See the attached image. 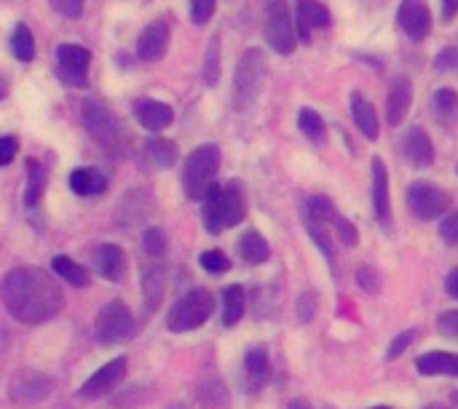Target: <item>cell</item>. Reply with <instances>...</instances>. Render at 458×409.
Here are the masks:
<instances>
[{
  "instance_id": "obj_11",
  "label": "cell",
  "mask_w": 458,
  "mask_h": 409,
  "mask_svg": "<svg viewBox=\"0 0 458 409\" xmlns=\"http://www.w3.org/2000/svg\"><path fill=\"white\" fill-rule=\"evenodd\" d=\"M56 62H59V75L70 86H86V70L91 62V54L83 46L64 43L56 48Z\"/></svg>"
},
{
  "instance_id": "obj_5",
  "label": "cell",
  "mask_w": 458,
  "mask_h": 409,
  "mask_svg": "<svg viewBox=\"0 0 458 409\" xmlns=\"http://www.w3.org/2000/svg\"><path fill=\"white\" fill-rule=\"evenodd\" d=\"M266 54L260 48H250L244 51V56L239 59V67H236V78H233V102L239 110H247L252 107V102L258 99L260 94V86L266 80Z\"/></svg>"
},
{
  "instance_id": "obj_22",
  "label": "cell",
  "mask_w": 458,
  "mask_h": 409,
  "mask_svg": "<svg viewBox=\"0 0 458 409\" xmlns=\"http://www.w3.org/2000/svg\"><path fill=\"white\" fill-rule=\"evenodd\" d=\"M416 370H419L424 378H437V375L458 378V356L456 354L432 351V354H424V356L416 359Z\"/></svg>"
},
{
  "instance_id": "obj_19",
  "label": "cell",
  "mask_w": 458,
  "mask_h": 409,
  "mask_svg": "<svg viewBox=\"0 0 458 409\" xmlns=\"http://www.w3.org/2000/svg\"><path fill=\"white\" fill-rule=\"evenodd\" d=\"M413 102V86L408 78H397L389 88V99H386V121L392 126H400L408 115V107Z\"/></svg>"
},
{
  "instance_id": "obj_17",
  "label": "cell",
  "mask_w": 458,
  "mask_h": 409,
  "mask_svg": "<svg viewBox=\"0 0 458 409\" xmlns=\"http://www.w3.org/2000/svg\"><path fill=\"white\" fill-rule=\"evenodd\" d=\"M134 115H137L140 126H145L148 131H164L174 121V110L156 99H140L134 104Z\"/></svg>"
},
{
  "instance_id": "obj_48",
  "label": "cell",
  "mask_w": 458,
  "mask_h": 409,
  "mask_svg": "<svg viewBox=\"0 0 458 409\" xmlns=\"http://www.w3.org/2000/svg\"><path fill=\"white\" fill-rule=\"evenodd\" d=\"M445 289H448V295H451V297H456L458 300V271H454V273L448 276V281H445Z\"/></svg>"
},
{
  "instance_id": "obj_31",
  "label": "cell",
  "mask_w": 458,
  "mask_h": 409,
  "mask_svg": "<svg viewBox=\"0 0 458 409\" xmlns=\"http://www.w3.org/2000/svg\"><path fill=\"white\" fill-rule=\"evenodd\" d=\"M43 190H46V171L38 161H27V190H24V201L27 206H38V201L43 198Z\"/></svg>"
},
{
  "instance_id": "obj_12",
  "label": "cell",
  "mask_w": 458,
  "mask_h": 409,
  "mask_svg": "<svg viewBox=\"0 0 458 409\" xmlns=\"http://www.w3.org/2000/svg\"><path fill=\"white\" fill-rule=\"evenodd\" d=\"M397 21L411 40H424L432 29V13L427 0H403L397 8Z\"/></svg>"
},
{
  "instance_id": "obj_52",
  "label": "cell",
  "mask_w": 458,
  "mask_h": 409,
  "mask_svg": "<svg viewBox=\"0 0 458 409\" xmlns=\"http://www.w3.org/2000/svg\"><path fill=\"white\" fill-rule=\"evenodd\" d=\"M169 409H188V407H185V405H172Z\"/></svg>"
},
{
  "instance_id": "obj_47",
  "label": "cell",
  "mask_w": 458,
  "mask_h": 409,
  "mask_svg": "<svg viewBox=\"0 0 458 409\" xmlns=\"http://www.w3.org/2000/svg\"><path fill=\"white\" fill-rule=\"evenodd\" d=\"M458 11V0H443V19H454Z\"/></svg>"
},
{
  "instance_id": "obj_20",
  "label": "cell",
  "mask_w": 458,
  "mask_h": 409,
  "mask_svg": "<svg viewBox=\"0 0 458 409\" xmlns=\"http://www.w3.org/2000/svg\"><path fill=\"white\" fill-rule=\"evenodd\" d=\"M268 380V354L263 346H255L244 356V388L250 394L260 391Z\"/></svg>"
},
{
  "instance_id": "obj_29",
  "label": "cell",
  "mask_w": 458,
  "mask_h": 409,
  "mask_svg": "<svg viewBox=\"0 0 458 409\" xmlns=\"http://www.w3.org/2000/svg\"><path fill=\"white\" fill-rule=\"evenodd\" d=\"M51 268H54V273H56L59 279H64L70 287H78V289L89 287V271H86L83 265H78L75 260H70V257H64V255H56V257L51 260Z\"/></svg>"
},
{
  "instance_id": "obj_30",
  "label": "cell",
  "mask_w": 458,
  "mask_h": 409,
  "mask_svg": "<svg viewBox=\"0 0 458 409\" xmlns=\"http://www.w3.org/2000/svg\"><path fill=\"white\" fill-rule=\"evenodd\" d=\"M142 193L140 190H131V193H126L123 198H121V204H118V212H115V217H118V225L121 228H131V225H137L142 217H145V209H148V196L140 201V209H137V198H140Z\"/></svg>"
},
{
  "instance_id": "obj_21",
  "label": "cell",
  "mask_w": 458,
  "mask_h": 409,
  "mask_svg": "<svg viewBox=\"0 0 458 409\" xmlns=\"http://www.w3.org/2000/svg\"><path fill=\"white\" fill-rule=\"evenodd\" d=\"M327 24H330V11L319 0H298V32L306 43L311 40V29Z\"/></svg>"
},
{
  "instance_id": "obj_9",
  "label": "cell",
  "mask_w": 458,
  "mask_h": 409,
  "mask_svg": "<svg viewBox=\"0 0 458 409\" xmlns=\"http://www.w3.org/2000/svg\"><path fill=\"white\" fill-rule=\"evenodd\" d=\"M54 391V380L35 370H19L8 383V399L16 407H35L46 402Z\"/></svg>"
},
{
  "instance_id": "obj_44",
  "label": "cell",
  "mask_w": 458,
  "mask_h": 409,
  "mask_svg": "<svg viewBox=\"0 0 458 409\" xmlns=\"http://www.w3.org/2000/svg\"><path fill=\"white\" fill-rule=\"evenodd\" d=\"M48 3L67 19H78L83 11V0H48Z\"/></svg>"
},
{
  "instance_id": "obj_18",
  "label": "cell",
  "mask_w": 458,
  "mask_h": 409,
  "mask_svg": "<svg viewBox=\"0 0 458 409\" xmlns=\"http://www.w3.org/2000/svg\"><path fill=\"white\" fill-rule=\"evenodd\" d=\"M94 268L102 279L107 281H121L123 271H126V255L123 249H118L115 244H102L94 252Z\"/></svg>"
},
{
  "instance_id": "obj_10",
  "label": "cell",
  "mask_w": 458,
  "mask_h": 409,
  "mask_svg": "<svg viewBox=\"0 0 458 409\" xmlns=\"http://www.w3.org/2000/svg\"><path fill=\"white\" fill-rule=\"evenodd\" d=\"M408 209L419 220H437L448 209V196L429 182H413L408 188Z\"/></svg>"
},
{
  "instance_id": "obj_7",
  "label": "cell",
  "mask_w": 458,
  "mask_h": 409,
  "mask_svg": "<svg viewBox=\"0 0 458 409\" xmlns=\"http://www.w3.org/2000/svg\"><path fill=\"white\" fill-rule=\"evenodd\" d=\"M263 35L268 40V46L276 54H293L298 35L293 27V16H290V5L287 0H266V16H263Z\"/></svg>"
},
{
  "instance_id": "obj_40",
  "label": "cell",
  "mask_w": 458,
  "mask_h": 409,
  "mask_svg": "<svg viewBox=\"0 0 458 409\" xmlns=\"http://www.w3.org/2000/svg\"><path fill=\"white\" fill-rule=\"evenodd\" d=\"M416 338H419V330H408V332H403L400 338H394V340H392V346H389L386 359L392 362V359L403 356V354H405V348H408V346H413V340H416Z\"/></svg>"
},
{
  "instance_id": "obj_45",
  "label": "cell",
  "mask_w": 458,
  "mask_h": 409,
  "mask_svg": "<svg viewBox=\"0 0 458 409\" xmlns=\"http://www.w3.org/2000/svg\"><path fill=\"white\" fill-rule=\"evenodd\" d=\"M19 153V142L16 137H0V166H8Z\"/></svg>"
},
{
  "instance_id": "obj_42",
  "label": "cell",
  "mask_w": 458,
  "mask_h": 409,
  "mask_svg": "<svg viewBox=\"0 0 458 409\" xmlns=\"http://www.w3.org/2000/svg\"><path fill=\"white\" fill-rule=\"evenodd\" d=\"M440 238H443L448 246H456L458 244V212L448 214V217L440 222Z\"/></svg>"
},
{
  "instance_id": "obj_50",
  "label": "cell",
  "mask_w": 458,
  "mask_h": 409,
  "mask_svg": "<svg viewBox=\"0 0 458 409\" xmlns=\"http://www.w3.org/2000/svg\"><path fill=\"white\" fill-rule=\"evenodd\" d=\"M5 91H8V86H5V83L0 80V99H5Z\"/></svg>"
},
{
  "instance_id": "obj_14",
  "label": "cell",
  "mask_w": 458,
  "mask_h": 409,
  "mask_svg": "<svg viewBox=\"0 0 458 409\" xmlns=\"http://www.w3.org/2000/svg\"><path fill=\"white\" fill-rule=\"evenodd\" d=\"M169 48V21L166 19H156L150 21L137 43V54L142 62H158Z\"/></svg>"
},
{
  "instance_id": "obj_1",
  "label": "cell",
  "mask_w": 458,
  "mask_h": 409,
  "mask_svg": "<svg viewBox=\"0 0 458 409\" xmlns=\"http://www.w3.org/2000/svg\"><path fill=\"white\" fill-rule=\"evenodd\" d=\"M5 311L21 324H43L64 308L62 287L40 268H13L0 287Z\"/></svg>"
},
{
  "instance_id": "obj_16",
  "label": "cell",
  "mask_w": 458,
  "mask_h": 409,
  "mask_svg": "<svg viewBox=\"0 0 458 409\" xmlns=\"http://www.w3.org/2000/svg\"><path fill=\"white\" fill-rule=\"evenodd\" d=\"M403 155L413 163V166H432L435 163V145H432V137L413 126L405 137H403Z\"/></svg>"
},
{
  "instance_id": "obj_35",
  "label": "cell",
  "mask_w": 458,
  "mask_h": 409,
  "mask_svg": "<svg viewBox=\"0 0 458 409\" xmlns=\"http://www.w3.org/2000/svg\"><path fill=\"white\" fill-rule=\"evenodd\" d=\"M220 80V38L215 35L207 48V62H204V83L215 86Z\"/></svg>"
},
{
  "instance_id": "obj_54",
  "label": "cell",
  "mask_w": 458,
  "mask_h": 409,
  "mask_svg": "<svg viewBox=\"0 0 458 409\" xmlns=\"http://www.w3.org/2000/svg\"><path fill=\"white\" fill-rule=\"evenodd\" d=\"M456 402H458V394H456Z\"/></svg>"
},
{
  "instance_id": "obj_51",
  "label": "cell",
  "mask_w": 458,
  "mask_h": 409,
  "mask_svg": "<svg viewBox=\"0 0 458 409\" xmlns=\"http://www.w3.org/2000/svg\"><path fill=\"white\" fill-rule=\"evenodd\" d=\"M424 409H451V407H445V405H429V407H424Z\"/></svg>"
},
{
  "instance_id": "obj_34",
  "label": "cell",
  "mask_w": 458,
  "mask_h": 409,
  "mask_svg": "<svg viewBox=\"0 0 458 409\" xmlns=\"http://www.w3.org/2000/svg\"><path fill=\"white\" fill-rule=\"evenodd\" d=\"M432 107L437 110L440 118L451 121L458 113V94L454 88H437L435 96H432Z\"/></svg>"
},
{
  "instance_id": "obj_43",
  "label": "cell",
  "mask_w": 458,
  "mask_h": 409,
  "mask_svg": "<svg viewBox=\"0 0 458 409\" xmlns=\"http://www.w3.org/2000/svg\"><path fill=\"white\" fill-rule=\"evenodd\" d=\"M437 330L445 335V338H454L458 340V311H448L437 319Z\"/></svg>"
},
{
  "instance_id": "obj_15",
  "label": "cell",
  "mask_w": 458,
  "mask_h": 409,
  "mask_svg": "<svg viewBox=\"0 0 458 409\" xmlns=\"http://www.w3.org/2000/svg\"><path fill=\"white\" fill-rule=\"evenodd\" d=\"M370 174H373V212H376V220L384 228H389L392 225V201H389V171H386V163L381 158H373Z\"/></svg>"
},
{
  "instance_id": "obj_4",
  "label": "cell",
  "mask_w": 458,
  "mask_h": 409,
  "mask_svg": "<svg viewBox=\"0 0 458 409\" xmlns=\"http://www.w3.org/2000/svg\"><path fill=\"white\" fill-rule=\"evenodd\" d=\"M220 169V147L217 145H201L196 147L182 169V190L191 201H204L209 188L215 185Z\"/></svg>"
},
{
  "instance_id": "obj_6",
  "label": "cell",
  "mask_w": 458,
  "mask_h": 409,
  "mask_svg": "<svg viewBox=\"0 0 458 409\" xmlns=\"http://www.w3.org/2000/svg\"><path fill=\"white\" fill-rule=\"evenodd\" d=\"M212 311H215V297L207 289H191L185 297H180L172 305V311L166 316V327H169V332H177V335L191 332V330L201 327L212 316Z\"/></svg>"
},
{
  "instance_id": "obj_23",
  "label": "cell",
  "mask_w": 458,
  "mask_h": 409,
  "mask_svg": "<svg viewBox=\"0 0 458 409\" xmlns=\"http://www.w3.org/2000/svg\"><path fill=\"white\" fill-rule=\"evenodd\" d=\"M166 292V271L164 265H150L142 273V295H145V311L156 313Z\"/></svg>"
},
{
  "instance_id": "obj_49",
  "label": "cell",
  "mask_w": 458,
  "mask_h": 409,
  "mask_svg": "<svg viewBox=\"0 0 458 409\" xmlns=\"http://www.w3.org/2000/svg\"><path fill=\"white\" fill-rule=\"evenodd\" d=\"M287 409H311V407H309V405H306L303 399H295V402H290V407H287Z\"/></svg>"
},
{
  "instance_id": "obj_38",
  "label": "cell",
  "mask_w": 458,
  "mask_h": 409,
  "mask_svg": "<svg viewBox=\"0 0 458 409\" xmlns=\"http://www.w3.org/2000/svg\"><path fill=\"white\" fill-rule=\"evenodd\" d=\"M142 246H145L148 255L161 257L166 252V233L161 228H148L145 236H142Z\"/></svg>"
},
{
  "instance_id": "obj_25",
  "label": "cell",
  "mask_w": 458,
  "mask_h": 409,
  "mask_svg": "<svg viewBox=\"0 0 458 409\" xmlns=\"http://www.w3.org/2000/svg\"><path fill=\"white\" fill-rule=\"evenodd\" d=\"M70 188H72V193L75 196H99V193H105V188H107V177L99 171V169H94V166H86V169H75L72 174H70Z\"/></svg>"
},
{
  "instance_id": "obj_39",
  "label": "cell",
  "mask_w": 458,
  "mask_h": 409,
  "mask_svg": "<svg viewBox=\"0 0 458 409\" xmlns=\"http://www.w3.org/2000/svg\"><path fill=\"white\" fill-rule=\"evenodd\" d=\"M357 281H360V287H362L368 295H376V292L381 289V276H378L376 268H370V265H362V268L357 271Z\"/></svg>"
},
{
  "instance_id": "obj_32",
  "label": "cell",
  "mask_w": 458,
  "mask_h": 409,
  "mask_svg": "<svg viewBox=\"0 0 458 409\" xmlns=\"http://www.w3.org/2000/svg\"><path fill=\"white\" fill-rule=\"evenodd\" d=\"M11 51H13V56L19 62H30L35 56V40H32V32L24 24H19L13 29V35H11Z\"/></svg>"
},
{
  "instance_id": "obj_13",
  "label": "cell",
  "mask_w": 458,
  "mask_h": 409,
  "mask_svg": "<svg viewBox=\"0 0 458 409\" xmlns=\"http://www.w3.org/2000/svg\"><path fill=\"white\" fill-rule=\"evenodd\" d=\"M126 375V359L118 356L113 362H107L105 367H99L83 386H81V396L83 399H99L105 394H110Z\"/></svg>"
},
{
  "instance_id": "obj_33",
  "label": "cell",
  "mask_w": 458,
  "mask_h": 409,
  "mask_svg": "<svg viewBox=\"0 0 458 409\" xmlns=\"http://www.w3.org/2000/svg\"><path fill=\"white\" fill-rule=\"evenodd\" d=\"M298 129L309 137V139H314V142H322L325 139V121H322V115L319 113H314V110H301V115H298Z\"/></svg>"
},
{
  "instance_id": "obj_36",
  "label": "cell",
  "mask_w": 458,
  "mask_h": 409,
  "mask_svg": "<svg viewBox=\"0 0 458 409\" xmlns=\"http://www.w3.org/2000/svg\"><path fill=\"white\" fill-rule=\"evenodd\" d=\"M199 265L207 271V273H225L228 268H231V260L220 252V249H209V252H204L201 257H199Z\"/></svg>"
},
{
  "instance_id": "obj_3",
  "label": "cell",
  "mask_w": 458,
  "mask_h": 409,
  "mask_svg": "<svg viewBox=\"0 0 458 409\" xmlns=\"http://www.w3.org/2000/svg\"><path fill=\"white\" fill-rule=\"evenodd\" d=\"M83 113V126L91 134V139L110 155H123L126 150V137L121 131L118 118L113 115V110L107 104H102L99 99H83L81 104Z\"/></svg>"
},
{
  "instance_id": "obj_27",
  "label": "cell",
  "mask_w": 458,
  "mask_h": 409,
  "mask_svg": "<svg viewBox=\"0 0 458 409\" xmlns=\"http://www.w3.org/2000/svg\"><path fill=\"white\" fill-rule=\"evenodd\" d=\"M244 308H247V297H244V287L239 284H231L225 292H223V324L225 327H236L244 316Z\"/></svg>"
},
{
  "instance_id": "obj_53",
  "label": "cell",
  "mask_w": 458,
  "mask_h": 409,
  "mask_svg": "<svg viewBox=\"0 0 458 409\" xmlns=\"http://www.w3.org/2000/svg\"><path fill=\"white\" fill-rule=\"evenodd\" d=\"M370 409H392V407H370Z\"/></svg>"
},
{
  "instance_id": "obj_46",
  "label": "cell",
  "mask_w": 458,
  "mask_h": 409,
  "mask_svg": "<svg viewBox=\"0 0 458 409\" xmlns=\"http://www.w3.org/2000/svg\"><path fill=\"white\" fill-rule=\"evenodd\" d=\"M314 311H317V297L314 295H303L298 300V319L301 321H311L314 319Z\"/></svg>"
},
{
  "instance_id": "obj_28",
  "label": "cell",
  "mask_w": 458,
  "mask_h": 409,
  "mask_svg": "<svg viewBox=\"0 0 458 409\" xmlns=\"http://www.w3.org/2000/svg\"><path fill=\"white\" fill-rule=\"evenodd\" d=\"M239 255H242V260H247L250 265H260V263L268 260L271 249H268L266 238H263L258 230H247V233L239 238Z\"/></svg>"
},
{
  "instance_id": "obj_41",
  "label": "cell",
  "mask_w": 458,
  "mask_h": 409,
  "mask_svg": "<svg viewBox=\"0 0 458 409\" xmlns=\"http://www.w3.org/2000/svg\"><path fill=\"white\" fill-rule=\"evenodd\" d=\"M215 13V0H191V19L196 24H207Z\"/></svg>"
},
{
  "instance_id": "obj_24",
  "label": "cell",
  "mask_w": 458,
  "mask_h": 409,
  "mask_svg": "<svg viewBox=\"0 0 458 409\" xmlns=\"http://www.w3.org/2000/svg\"><path fill=\"white\" fill-rule=\"evenodd\" d=\"M352 115H354V123L360 126V131H362L368 139H378V131H381L378 113H376V107H373L360 91L352 94Z\"/></svg>"
},
{
  "instance_id": "obj_2",
  "label": "cell",
  "mask_w": 458,
  "mask_h": 409,
  "mask_svg": "<svg viewBox=\"0 0 458 409\" xmlns=\"http://www.w3.org/2000/svg\"><path fill=\"white\" fill-rule=\"evenodd\" d=\"M247 214V198L242 182H228L225 188L212 185L204 196V228L217 236L233 225H239Z\"/></svg>"
},
{
  "instance_id": "obj_37",
  "label": "cell",
  "mask_w": 458,
  "mask_h": 409,
  "mask_svg": "<svg viewBox=\"0 0 458 409\" xmlns=\"http://www.w3.org/2000/svg\"><path fill=\"white\" fill-rule=\"evenodd\" d=\"M330 225L335 228V233H338V241L344 244V246H357V241H360V233H357V228L346 220V217H341L338 212H335V217L330 220Z\"/></svg>"
},
{
  "instance_id": "obj_26",
  "label": "cell",
  "mask_w": 458,
  "mask_h": 409,
  "mask_svg": "<svg viewBox=\"0 0 458 409\" xmlns=\"http://www.w3.org/2000/svg\"><path fill=\"white\" fill-rule=\"evenodd\" d=\"M142 155H145V161H148L150 166H156V169H169V166L177 163L180 150H177L174 142H166V139H148L145 147H142Z\"/></svg>"
},
{
  "instance_id": "obj_8",
  "label": "cell",
  "mask_w": 458,
  "mask_h": 409,
  "mask_svg": "<svg viewBox=\"0 0 458 409\" xmlns=\"http://www.w3.org/2000/svg\"><path fill=\"white\" fill-rule=\"evenodd\" d=\"M94 335L102 346L121 343L134 335V316L129 313V308L121 300H110L107 305H102V311L97 316Z\"/></svg>"
}]
</instances>
